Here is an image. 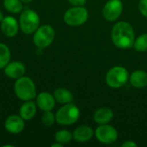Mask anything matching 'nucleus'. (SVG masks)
<instances>
[{
  "label": "nucleus",
  "mask_w": 147,
  "mask_h": 147,
  "mask_svg": "<svg viewBox=\"0 0 147 147\" xmlns=\"http://www.w3.org/2000/svg\"><path fill=\"white\" fill-rule=\"evenodd\" d=\"M111 39L119 48L127 49L134 47L135 34L133 26L124 21L118 22L112 28Z\"/></svg>",
  "instance_id": "1"
},
{
  "label": "nucleus",
  "mask_w": 147,
  "mask_h": 147,
  "mask_svg": "<svg viewBox=\"0 0 147 147\" xmlns=\"http://www.w3.org/2000/svg\"><path fill=\"white\" fill-rule=\"evenodd\" d=\"M14 91L17 98L24 102L33 100L36 96V87L34 81L25 76L16 79Z\"/></svg>",
  "instance_id": "2"
},
{
  "label": "nucleus",
  "mask_w": 147,
  "mask_h": 147,
  "mask_svg": "<svg viewBox=\"0 0 147 147\" xmlns=\"http://www.w3.org/2000/svg\"><path fill=\"white\" fill-rule=\"evenodd\" d=\"M80 116L79 109L73 103H66L60 107L55 114L56 121L62 126H70L78 121Z\"/></svg>",
  "instance_id": "3"
},
{
  "label": "nucleus",
  "mask_w": 147,
  "mask_h": 147,
  "mask_svg": "<svg viewBox=\"0 0 147 147\" xmlns=\"http://www.w3.org/2000/svg\"><path fill=\"white\" fill-rule=\"evenodd\" d=\"M40 19L39 15L33 9H24L21 12L19 19L20 29L26 34H34L40 27Z\"/></svg>",
  "instance_id": "4"
},
{
  "label": "nucleus",
  "mask_w": 147,
  "mask_h": 147,
  "mask_svg": "<svg viewBox=\"0 0 147 147\" xmlns=\"http://www.w3.org/2000/svg\"><path fill=\"white\" fill-rule=\"evenodd\" d=\"M129 80V73L123 66H114L106 74V84L113 89L124 86Z\"/></svg>",
  "instance_id": "5"
},
{
  "label": "nucleus",
  "mask_w": 147,
  "mask_h": 147,
  "mask_svg": "<svg viewBox=\"0 0 147 147\" xmlns=\"http://www.w3.org/2000/svg\"><path fill=\"white\" fill-rule=\"evenodd\" d=\"M89 18V12L84 6H74L67 9L64 15L65 22L71 27H78L84 24Z\"/></svg>",
  "instance_id": "6"
},
{
  "label": "nucleus",
  "mask_w": 147,
  "mask_h": 147,
  "mask_svg": "<svg viewBox=\"0 0 147 147\" xmlns=\"http://www.w3.org/2000/svg\"><path fill=\"white\" fill-rule=\"evenodd\" d=\"M55 31L50 25H42L39 27L34 33L33 41L34 45L40 48H46L49 47L54 40Z\"/></svg>",
  "instance_id": "7"
},
{
  "label": "nucleus",
  "mask_w": 147,
  "mask_h": 147,
  "mask_svg": "<svg viewBox=\"0 0 147 147\" xmlns=\"http://www.w3.org/2000/svg\"><path fill=\"white\" fill-rule=\"evenodd\" d=\"M95 135L97 140L102 144L109 145L116 141L118 134L116 129L109 125H100L95 131Z\"/></svg>",
  "instance_id": "8"
},
{
  "label": "nucleus",
  "mask_w": 147,
  "mask_h": 147,
  "mask_svg": "<svg viewBox=\"0 0 147 147\" xmlns=\"http://www.w3.org/2000/svg\"><path fill=\"white\" fill-rule=\"evenodd\" d=\"M122 10L123 4L121 0H109L102 9V16L107 21L114 22L120 17Z\"/></svg>",
  "instance_id": "9"
},
{
  "label": "nucleus",
  "mask_w": 147,
  "mask_h": 147,
  "mask_svg": "<svg viewBox=\"0 0 147 147\" xmlns=\"http://www.w3.org/2000/svg\"><path fill=\"white\" fill-rule=\"evenodd\" d=\"M25 123L24 120L16 115H9L4 122V128L5 130L12 134H18L24 129Z\"/></svg>",
  "instance_id": "10"
},
{
  "label": "nucleus",
  "mask_w": 147,
  "mask_h": 147,
  "mask_svg": "<svg viewBox=\"0 0 147 147\" xmlns=\"http://www.w3.org/2000/svg\"><path fill=\"white\" fill-rule=\"evenodd\" d=\"M19 28V22L13 16H4L1 22V30L6 37H14L16 35Z\"/></svg>",
  "instance_id": "11"
},
{
  "label": "nucleus",
  "mask_w": 147,
  "mask_h": 147,
  "mask_svg": "<svg viewBox=\"0 0 147 147\" xmlns=\"http://www.w3.org/2000/svg\"><path fill=\"white\" fill-rule=\"evenodd\" d=\"M26 67L23 63L20 61L9 62L4 68L3 73L11 79H17L22 77L25 73Z\"/></svg>",
  "instance_id": "12"
},
{
  "label": "nucleus",
  "mask_w": 147,
  "mask_h": 147,
  "mask_svg": "<svg viewBox=\"0 0 147 147\" xmlns=\"http://www.w3.org/2000/svg\"><path fill=\"white\" fill-rule=\"evenodd\" d=\"M55 98L53 95L43 91L36 97V105L42 111H52L55 107Z\"/></svg>",
  "instance_id": "13"
},
{
  "label": "nucleus",
  "mask_w": 147,
  "mask_h": 147,
  "mask_svg": "<svg viewBox=\"0 0 147 147\" xmlns=\"http://www.w3.org/2000/svg\"><path fill=\"white\" fill-rule=\"evenodd\" d=\"M72 135H73V139L77 142L84 143L89 141L93 137L94 131L89 126H80L74 130Z\"/></svg>",
  "instance_id": "14"
},
{
  "label": "nucleus",
  "mask_w": 147,
  "mask_h": 147,
  "mask_svg": "<svg viewBox=\"0 0 147 147\" xmlns=\"http://www.w3.org/2000/svg\"><path fill=\"white\" fill-rule=\"evenodd\" d=\"M36 103H34L32 100L26 101L19 109V115L24 120V121H30L32 120L35 114H36Z\"/></svg>",
  "instance_id": "15"
},
{
  "label": "nucleus",
  "mask_w": 147,
  "mask_h": 147,
  "mask_svg": "<svg viewBox=\"0 0 147 147\" xmlns=\"http://www.w3.org/2000/svg\"><path fill=\"white\" fill-rule=\"evenodd\" d=\"M114 113L111 109L107 107H102L98 109L94 113V120L99 125L108 124L113 118Z\"/></svg>",
  "instance_id": "16"
},
{
  "label": "nucleus",
  "mask_w": 147,
  "mask_h": 147,
  "mask_svg": "<svg viewBox=\"0 0 147 147\" xmlns=\"http://www.w3.org/2000/svg\"><path fill=\"white\" fill-rule=\"evenodd\" d=\"M129 81L134 88H145L147 86V73L141 70L135 71L129 76Z\"/></svg>",
  "instance_id": "17"
},
{
  "label": "nucleus",
  "mask_w": 147,
  "mask_h": 147,
  "mask_svg": "<svg viewBox=\"0 0 147 147\" xmlns=\"http://www.w3.org/2000/svg\"><path fill=\"white\" fill-rule=\"evenodd\" d=\"M53 96L55 101L60 104L70 103L73 100V95L70 90L65 88H58L53 92Z\"/></svg>",
  "instance_id": "18"
},
{
  "label": "nucleus",
  "mask_w": 147,
  "mask_h": 147,
  "mask_svg": "<svg viewBox=\"0 0 147 147\" xmlns=\"http://www.w3.org/2000/svg\"><path fill=\"white\" fill-rule=\"evenodd\" d=\"M3 6L9 12L13 14H18L22 11L21 0H3Z\"/></svg>",
  "instance_id": "19"
},
{
  "label": "nucleus",
  "mask_w": 147,
  "mask_h": 147,
  "mask_svg": "<svg viewBox=\"0 0 147 147\" xmlns=\"http://www.w3.org/2000/svg\"><path fill=\"white\" fill-rule=\"evenodd\" d=\"M11 53L9 48L3 43H0V69H3L10 60Z\"/></svg>",
  "instance_id": "20"
},
{
  "label": "nucleus",
  "mask_w": 147,
  "mask_h": 147,
  "mask_svg": "<svg viewBox=\"0 0 147 147\" xmlns=\"http://www.w3.org/2000/svg\"><path fill=\"white\" fill-rule=\"evenodd\" d=\"M72 138H73L72 134L71 132H69L68 130H65V129L58 131L54 135L55 141L58 143H60L62 145L69 143Z\"/></svg>",
  "instance_id": "21"
},
{
  "label": "nucleus",
  "mask_w": 147,
  "mask_h": 147,
  "mask_svg": "<svg viewBox=\"0 0 147 147\" xmlns=\"http://www.w3.org/2000/svg\"><path fill=\"white\" fill-rule=\"evenodd\" d=\"M134 47L135 50L139 52L147 51V34H143L140 35L137 39H135Z\"/></svg>",
  "instance_id": "22"
},
{
  "label": "nucleus",
  "mask_w": 147,
  "mask_h": 147,
  "mask_svg": "<svg viewBox=\"0 0 147 147\" xmlns=\"http://www.w3.org/2000/svg\"><path fill=\"white\" fill-rule=\"evenodd\" d=\"M55 121V115L52 113V111H44V114L42 115L41 117V122L45 127H52L54 124Z\"/></svg>",
  "instance_id": "23"
},
{
  "label": "nucleus",
  "mask_w": 147,
  "mask_h": 147,
  "mask_svg": "<svg viewBox=\"0 0 147 147\" xmlns=\"http://www.w3.org/2000/svg\"><path fill=\"white\" fill-rule=\"evenodd\" d=\"M138 7L140 12L147 18V0H140L139 2Z\"/></svg>",
  "instance_id": "24"
},
{
  "label": "nucleus",
  "mask_w": 147,
  "mask_h": 147,
  "mask_svg": "<svg viewBox=\"0 0 147 147\" xmlns=\"http://www.w3.org/2000/svg\"><path fill=\"white\" fill-rule=\"evenodd\" d=\"M68 2L73 6H84L86 0H68Z\"/></svg>",
  "instance_id": "25"
},
{
  "label": "nucleus",
  "mask_w": 147,
  "mask_h": 147,
  "mask_svg": "<svg viewBox=\"0 0 147 147\" xmlns=\"http://www.w3.org/2000/svg\"><path fill=\"white\" fill-rule=\"evenodd\" d=\"M122 147H137V144L135 142H134L133 140H127L126 142H124L122 145Z\"/></svg>",
  "instance_id": "26"
},
{
  "label": "nucleus",
  "mask_w": 147,
  "mask_h": 147,
  "mask_svg": "<svg viewBox=\"0 0 147 147\" xmlns=\"http://www.w3.org/2000/svg\"><path fill=\"white\" fill-rule=\"evenodd\" d=\"M52 147H62L63 146V145L62 144H60V143H58V142H56V143H54V144H53Z\"/></svg>",
  "instance_id": "27"
},
{
  "label": "nucleus",
  "mask_w": 147,
  "mask_h": 147,
  "mask_svg": "<svg viewBox=\"0 0 147 147\" xmlns=\"http://www.w3.org/2000/svg\"><path fill=\"white\" fill-rule=\"evenodd\" d=\"M3 17H4V16H3V13H2V11L0 10V22H2V20L3 19Z\"/></svg>",
  "instance_id": "28"
},
{
  "label": "nucleus",
  "mask_w": 147,
  "mask_h": 147,
  "mask_svg": "<svg viewBox=\"0 0 147 147\" xmlns=\"http://www.w3.org/2000/svg\"><path fill=\"white\" fill-rule=\"evenodd\" d=\"M22 1V3H30V2H32L33 0H21Z\"/></svg>",
  "instance_id": "29"
}]
</instances>
